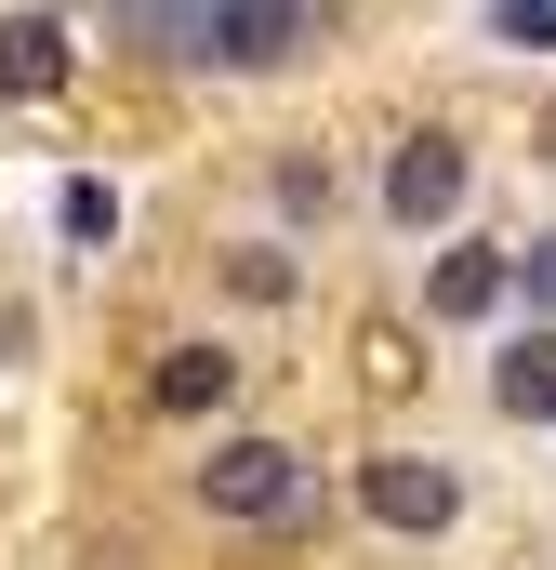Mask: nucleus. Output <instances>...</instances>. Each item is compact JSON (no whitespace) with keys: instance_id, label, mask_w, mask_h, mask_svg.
<instances>
[{"instance_id":"nucleus-1","label":"nucleus","mask_w":556,"mask_h":570,"mask_svg":"<svg viewBox=\"0 0 556 570\" xmlns=\"http://www.w3.org/2000/svg\"><path fill=\"white\" fill-rule=\"evenodd\" d=\"M199 504L212 518H305V464L278 451V438H212V464H199Z\"/></svg>"},{"instance_id":"nucleus-2","label":"nucleus","mask_w":556,"mask_h":570,"mask_svg":"<svg viewBox=\"0 0 556 570\" xmlns=\"http://www.w3.org/2000/svg\"><path fill=\"white\" fill-rule=\"evenodd\" d=\"M186 53H212V67L266 80V67H291V53H305V0H199Z\"/></svg>"},{"instance_id":"nucleus-3","label":"nucleus","mask_w":556,"mask_h":570,"mask_svg":"<svg viewBox=\"0 0 556 570\" xmlns=\"http://www.w3.org/2000/svg\"><path fill=\"white\" fill-rule=\"evenodd\" d=\"M464 186H477V159H464V146L450 134H411L398 146V159H385V213H398V226H450V213H464Z\"/></svg>"},{"instance_id":"nucleus-4","label":"nucleus","mask_w":556,"mask_h":570,"mask_svg":"<svg viewBox=\"0 0 556 570\" xmlns=\"http://www.w3.org/2000/svg\"><path fill=\"white\" fill-rule=\"evenodd\" d=\"M358 504H371L385 531H450V518H464V478H450L437 451H385V464L358 478Z\"/></svg>"},{"instance_id":"nucleus-5","label":"nucleus","mask_w":556,"mask_h":570,"mask_svg":"<svg viewBox=\"0 0 556 570\" xmlns=\"http://www.w3.org/2000/svg\"><path fill=\"white\" fill-rule=\"evenodd\" d=\"M146 399H159L172 425H199V412H226V399H239V358H226V345H159Z\"/></svg>"},{"instance_id":"nucleus-6","label":"nucleus","mask_w":556,"mask_h":570,"mask_svg":"<svg viewBox=\"0 0 556 570\" xmlns=\"http://www.w3.org/2000/svg\"><path fill=\"white\" fill-rule=\"evenodd\" d=\"M67 80V13H13L0 27V94H53Z\"/></svg>"},{"instance_id":"nucleus-7","label":"nucleus","mask_w":556,"mask_h":570,"mask_svg":"<svg viewBox=\"0 0 556 570\" xmlns=\"http://www.w3.org/2000/svg\"><path fill=\"white\" fill-rule=\"evenodd\" d=\"M490 399H504L517 425H556V332H530V345H504V372H490Z\"/></svg>"},{"instance_id":"nucleus-8","label":"nucleus","mask_w":556,"mask_h":570,"mask_svg":"<svg viewBox=\"0 0 556 570\" xmlns=\"http://www.w3.org/2000/svg\"><path fill=\"white\" fill-rule=\"evenodd\" d=\"M424 305H437V318H490V305H504V253H437Z\"/></svg>"},{"instance_id":"nucleus-9","label":"nucleus","mask_w":556,"mask_h":570,"mask_svg":"<svg viewBox=\"0 0 556 570\" xmlns=\"http://www.w3.org/2000/svg\"><path fill=\"white\" fill-rule=\"evenodd\" d=\"M53 226H67L80 253H107V239H120V186H107V173H67V186H53Z\"/></svg>"},{"instance_id":"nucleus-10","label":"nucleus","mask_w":556,"mask_h":570,"mask_svg":"<svg viewBox=\"0 0 556 570\" xmlns=\"http://www.w3.org/2000/svg\"><path fill=\"white\" fill-rule=\"evenodd\" d=\"M226 292L239 305H291V253H226Z\"/></svg>"},{"instance_id":"nucleus-11","label":"nucleus","mask_w":556,"mask_h":570,"mask_svg":"<svg viewBox=\"0 0 556 570\" xmlns=\"http://www.w3.org/2000/svg\"><path fill=\"white\" fill-rule=\"evenodd\" d=\"M490 40H517V53H556V0H490Z\"/></svg>"},{"instance_id":"nucleus-12","label":"nucleus","mask_w":556,"mask_h":570,"mask_svg":"<svg viewBox=\"0 0 556 570\" xmlns=\"http://www.w3.org/2000/svg\"><path fill=\"white\" fill-rule=\"evenodd\" d=\"M504 292H530V305H556V226H544V239H517V253H504Z\"/></svg>"},{"instance_id":"nucleus-13","label":"nucleus","mask_w":556,"mask_h":570,"mask_svg":"<svg viewBox=\"0 0 556 570\" xmlns=\"http://www.w3.org/2000/svg\"><path fill=\"white\" fill-rule=\"evenodd\" d=\"M278 213H331V159H278Z\"/></svg>"},{"instance_id":"nucleus-14","label":"nucleus","mask_w":556,"mask_h":570,"mask_svg":"<svg viewBox=\"0 0 556 570\" xmlns=\"http://www.w3.org/2000/svg\"><path fill=\"white\" fill-rule=\"evenodd\" d=\"M544 159H556V120H544Z\"/></svg>"}]
</instances>
